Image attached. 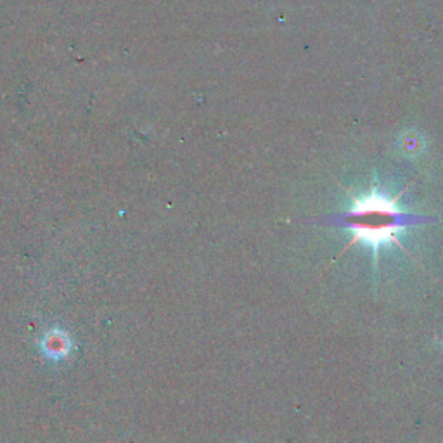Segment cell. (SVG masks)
<instances>
[{"label":"cell","mask_w":443,"mask_h":443,"mask_svg":"<svg viewBox=\"0 0 443 443\" xmlns=\"http://www.w3.org/2000/svg\"><path fill=\"white\" fill-rule=\"evenodd\" d=\"M44 350L45 355L52 357V359H63L68 355L69 350L68 336L61 331H50L44 338Z\"/></svg>","instance_id":"7a4b0ae2"},{"label":"cell","mask_w":443,"mask_h":443,"mask_svg":"<svg viewBox=\"0 0 443 443\" xmlns=\"http://www.w3.org/2000/svg\"><path fill=\"white\" fill-rule=\"evenodd\" d=\"M430 222L435 220L400 212L393 200H388L379 192H371L357 200L348 212L341 213L336 219L324 220L322 224L347 229L355 234L353 241L364 239L365 243L379 246L386 241H396V232L403 229Z\"/></svg>","instance_id":"6da1fadb"}]
</instances>
